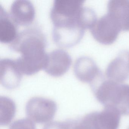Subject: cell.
I'll list each match as a JSON object with an SVG mask.
<instances>
[{
    "label": "cell",
    "instance_id": "obj_8",
    "mask_svg": "<svg viewBox=\"0 0 129 129\" xmlns=\"http://www.w3.org/2000/svg\"><path fill=\"white\" fill-rule=\"evenodd\" d=\"M74 71L77 78L83 83H93L102 76L101 71L95 62L88 56L78 58L75 63Z\"/></svg>",
    "mask_w": 129,
    "mask_h": 129
},
{
    "label": "cell",
    "instance_id": "obj_15",
    "mask_svg": "<svg viewBox=\"0 0 129 129\" xmlns=\"http://www.w3.org/2000/svg\"><path fill=\"white\" fill-rule=\"evenodd\" d=\"M16 106L10 98L1 96L0 98V123L6 126L12 121L15 116Z\"/></svg>",
    "mask_w": 129,
    "mask_h": 129
},
{
    "label": "cell",
    "instance_id": "obj_1",
    "mask_svg": "<svg viewBox=\"0 0 129 129\" xmlns=\"http://www.w3.org/2000/svg\"><path fill=\"white\" fill-rule=\"evenodd\" d=\"M46 46L45 35L38 28H28L18 33L10 47L21 54L15 61L23 75H33L44 69L47 58Z\"/></svg>",
    "mask_w": 129,
    "mask_h": 129
},
{
    "label": "cell",
    "instance_id": "obj_17",
    "mask_svg": "<svg viewBox=\"0 0 129 129\" xmlns=\"http://www.w3.org/2000/svg\"><path fill=\"white\" fill-rule=\"evenodd\" d=\"M67 121V129H90L83 118L79 120H70Z\"/></svg>",
    "mask_w": 129,
    "mask_h": 129
},
{
    "label": "cell",
    "instance_id": "obj_11",
    "mask_svg": "<svg viewBox=\"0 0 129 129\" xmlns=\"http://www.w3.org/2000/svg\"><path fill=\"white\" fill-rule=\"evenodd\" d=\"M10 15L16 25L28 26L34 21L35 9L30 1L17 0L14 1L11 6Z\"/></svg>",
    "mask_w": 129,
    "mask_h": 129
},
{
    "label": "cell",
    "instance_id": "obj_2",
    "mask_svg": "<svg viewBox=\"0 0 129 129\" xmlns=\"http://www.w3.org/2000/svg\"><path fill=\"white\" fill-rule=\"evenodd\" d=\"M98 101L117 109L121 114L129 115V85L108 79L100 83L95 92Z\"/></svg>",
    "mask_w": 129,
    "mask_h": 129
},
{
    "label": "cell",
    "instance_id": "obj_12",
    "mask_svg": "<svg viewBox=\"0 0 129 129\" xmlns=\"http://www.w3.org/2000/svg\"><path fill=\"white\" fill-rule=\"evenodd\" d=\"M107 13L114 19L121 30L129 31V1H110Z\"/></svg>",
    "mask_w": 129,
    "mask_h": 129
},
{
    "label": "cell",
    "instance_id": "obj_18",
    "mask_svg": "<svg viewBox=\"0 0 129 129\" xmlns=\"http://www.w3.org/2000/svg\"><path fill=\"white\" fill-rule=\"evenodd\" d=\"M67 121L50 122L46 124L43 129H67Z\"/></svg>",
    "mask_w": 129,
    "mask_h": 129
},
{
    "label": "cell",
    "instance_id": "obj_4",
    "mask_svg": "<svg viewBox=\"0 0 129 129\" xmlns=\"http://www.w3.org/2000/svg\"><path fill=\"white\" fill-rule=\"evenodd\" d=\"M57 109L56 103L49 99L35 96L27 103L25 112L28 119L38 123L49 122L54 117Z\"/></svg>",
    "mask_w": 129,
    "mask_h": 129
},
{
    "label": "cell",
    "instance_id": "obj_5",
    "mask_svg": "<svg viewBox=\"0 0 129 129\" xmlns=\"http://www.w3.org/2000/svg\"><path fill=\"white\" fill-rule=\"evenodd\" d=\"M90 30L96 40L105 45L113 43L121 31L116 21L108 13L97 19Z\"/></svg>",
    "mask_w": 129,
    "mask_h": 129
},
{
    "label": "cell",
    "instance_id": "obj_3",
    "mask_svg": "<svg viewBox=\"0 0 129 129\" xmlns=\"http://www.w3.org/2000/svg\"><path fill=\"white\" fill-rule=\"evenodd\" d=\"M84 1L79 0H56L50 13L54 26L80 20Z\"/></svg>",
    "mask_w": 129,
    "mask_h": 129
},
{
    "label": "cell",
    "instance_id": "obj_19",
    "mask_svg": "<svg viewBox=\"0 0 129 129\" xmlns=\"http://www.w3.org/2000/svg\"><path fill=\"white\" fill-rule=\"evenodd\" d=\"M128 129H129V128H128Z\"/></svg>",
    "mask_w": 129,
    "mask_h": 129
},
{
    "label": "cell",
    "instance_id": "obj_13",
    "mask_svg": "<svg viewBox=\"0 0 129 129\" xmlns=\"http://www.w3.org/2000/svg\"><path fill=\"white\" fill-rule=\"evenodd\" d=\"M16 25L10 15L0 8V41L3 43L12 44L17 37Z\"/></svg>",
    "mask_w": 129,
    "mask_h": 129
},
{
    "label": "cell",
    "instance_id": "obj_6",
    "mask_svg": "<svg viewBox=\"0 0 129 129\" xmlns=\"http://www.w3.org/2000/svg\"><path fill=\"white\" fill-rule=\"evenodd\" d=\"M85 30L80 25L53 27V38L56 44L59 47L70 48L80 42Z\"/></svg>",
    "mask_w": 129,
    "mask_h": 129
},
{
    "label": "cell",
    "instance_id": "obj_7",
    "mask_svg": "<svg viewBox=\"0 0 129 129\" xmlns=\"http://www.w3.org/2000/svg\"><path fill=\"white\" fill-rule=\"evenodd\" d=\"M71 64V58L68 53L63 50H55L47 54V61L44 69L50 76L58 77L67 72Z\"/></svg>",
    "mask_w": 129,
    "mask_h": 129
},
{
    "label": "cell",
    "instance_id": "obj_16",
    "mask_svg": "<svg viewBox=\"0 0 129 129\" xmlns=\"http://www.w3.org/2000/svg\"><path fill=\"white\" fill-rule=\"evenodd\" d=\"M9 129H36L35 125L28 118H24L14 121Z\"/></svg>",
    "mask_w": 129,
    "mask_h": 129
},
{
    "label": "cell",
    "instance_id": "obj_14",
    "mask_svg": "<svg viewBox=\"0 0 129 129\" xmlns=\"http://www.w3.org/2000/svg\"><path fill=\"white\" fill-rule=\"evenodd\" d=\"M121 114L114 107L106 106L98 112V119L102 129H118L120 124Z\"/></svg>",
    "mask_w": 129,
    "mask_h": 129
},
{
    "label": "cell",
    "instance_id": "obj_10",
    "mask_svg": "<svg viewBox=\"0 0 129 129\" xmlns=\"http://www.w3.org/2000/svg\"><path fill=\"white\" fill-rule=\"evenodd\" d=\"M22 75L15 60L4 58L0 61V83L6 89H13L18 87Z\"/></svg>",
    "mask_w": 129,
    "mask_h": 129
},
{
    "label": "cell",
    "instance_id": "obj_9",
    "mask_svg": "<svg viewBox=\"0 0 129 129\" xmlns=\"http://www.w3.org/2000/svg\"><path fill=\"white\" fill-rule=\"evenodd\" d=\"M105 75L108 79L121 83L129 78V50H124L108 65Z\"/></svg>",
    "mask_w": 129,
    "mask_h": 129
}]
</instances>
